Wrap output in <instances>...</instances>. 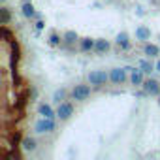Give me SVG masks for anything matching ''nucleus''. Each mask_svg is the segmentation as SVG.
I'll return each mask as SVG.
<instances>
[{"label": "nucleus", "mask_w": 160, "mask_h": 160, "mask_svg": "<svg viewBox=\"0 0 160 160\" xmlns=\"http://www.w3.org/2000/svg\"><path fill=\"white\" fill-rule=\"evenodd\" d=\"M87 81L94 89H104L108 85V81H109V72H106V70H92L87 75Z\"/></svg>", "instance_id": "nucleus-1"}, {"label": "nucleus", "mask_w": 160, "mask_h": 160, "mask_svg": "<svg viewBox=\"0 0 160 160\" xmlns=\"http://www.w3.org/2000/svg\"><path fill=\"white\" fill-rule=\"evenodd\" d=\"M92 85L89 83H77V85H73V89L70 91V96H72V100H75V102H85L89 96H91V92H92V89H91Z\"/></svg>", "instance_id": "nucleus-2"}, {"label": "nucleus", "mask_w": 160, "mask_h": 160, "mask_svg": "<svg viewBox=\"0 0 160 160\" xmlns=\"http://www.w3.org/2000/svg\"><path fill=\"white\" fill-rule=\"evenodd\" d=\"M34 130L38 134H53L57 130V121L49 119V117H40L34 124Z\"/></svg>", "instance_id": "nucleus-3"}, {"label": "nucleus", "mask_w": 160, "mask_h": 160, "mask_svg": "<svg viewBox=\"0 0 160 160\" xmlns=\"http://www.w3.org/2000/svg\"><path fill=\"white\" fill-rule=\"evenodd\" d=\"M109 81L113 85H124L126 81H130V73L124 68H111L109 70Z\"/></svg>", "instance_id": "nucleus-4"}, {"label": "nucleus", "mask_w": 160, "mask_h": 160, "mask_svg": "<svg viewBox=\"0 0 160 160\" xmlns=\"http://www.w3.org/2000/svg\"><path fill=\"white\" fill-rule=\"evenodd\" d=\"M73 104L72 102H68V100H64V102H60L58 104V108H57V119L58 121H68L72 115H73Z\"/></svg>", "instance_id": "nucleus-5"}, {"label": "nucleus", "mask_w": 160, "mask_h": 160, "mask_svg": "<svg viewBox=\"0 0 160 160\" xmlns=\"http://www.w3.org/2000/svg\"><path fill=\"white\" fill-rule=\"evenodd\" d=\"M141 89L149 96H156L158 98V94H160V81H158V79H154V77H147L145 81H143V85H141Z\"/></svg>", "instance_id": "nucleus-6"}, {"label": "nucleus", "mask_w": 160, "mask_h": 160, "mask_svg": "<svg viewBox=\"0 0 160 160\" xmlns=\"http://www.w3.org/2000/svg\"><path fill=\"white\" fill-rule=\"evenodd\" d=\"M115 45L121 49V51H128L130 47H132V42H130V36H128V32H119L117 36H115Z\"/></svg>", "instance_id": "nucleus-7"}, {"label": "nucleus", "mask_w": 160, "mask_h": 160, "mask_svg": "<svg viewBox=\"0 0 160 160\" xmlns=\"http://www.w3.org/2000/svg\"><path fill=\"white\" fill-rule=\"evenodd\" d=\"M19 147H21L25 152H34V151L38 149V141H36V138H32V136H25V138L21 139Z\"/></svg>", "instance_id": "nucleus-8"}, {"label": "nucleus", "mask_w": 160, "mask_h": 160, "mask_svg": "<svg viewBox=\"0 0 160 160\" xmlns=\"http://www.w3.org/2000/svg\"><path fill=\"white\" fill-rule=\"evenodd\" d=\"M145 75H147V73H145L141 68H136V70L130 73V85H134V87H141V85H143V81L147 79Z\"/></svg>", "instance_id": "nucleus-9"}, {"label": "nucleus", "mask_w": 160, "mask_h": 160, "mask_svg": "<svg viewBox=\"0 0 160 160\" xmlns=\"http://www.w3.org/2000/svg\"><path fill=\"white\" fill-rule=\"evenodd\" d=\"M94 45H96V40L94 38H89V36H85V38H79V51L81 53H94Z\"/></svg>", "instance_id": "nucleus-10"}, {"label": "nucleus", "mask_w": 160, "mask_h": 160, "mask_svg": "<svg viewBox=\"0 0 160 160\" xmlns=\"http://www.w3.org/2000/svg\"><path fill=\"white\" fill-rule=\"evenodd\" d=\"M21 15L25 19H34L36 17V8L32 4V0H25L23 6H21Z\"/></svg>", "instance_id": "nucleus-11"}, {"label": "nucleus", "mask_w": 160, "mask_h": 160, "mask_svg": "<svg viewBox=\"0 0 160 160\" xmlns=\"http://www.w3.org/2000/svg\"><path fill=\"white\" fill-rule=\"evenodd\" d=\"M111 49V42L106 38H96V45H94V53L96 55H106Z\"/></svg>", "instance_id": "nucleus-12"}, {"label": "nucleus", "mask_w": 160, "mask_h": 160, "mask_svg": "<svg viewBox=\"0 0 160 160\" xmlns=\"http://www.w3.org/2000/svg\"><path fill=\"white\" fill-rule=\"evenodd\" d=\"M143 55H147L149 58H156L160 55V45L151 43V42H145L143 43Z\"/></svg>", "instance_id": "nucleus-13"}, {"label": "nucleus", "mask_w": 160, "mask_h": 160, "mask_svg": "<svg viewBox=\"0 0 160 160\" xmlns=\"http://www.w3.org/2000/svg\"><path fill=\"white\" fill-rule=\"evenodd\" d=\"M136 40L138 42H149L151 40V28L149 27H145V25H139L138 28H136Z\"/></svg>", "instance_id": "nucleus-14"}, {"label": "nucleus", "mask_w": 160, "mask_h": 160, "mask_svg": "<svg viewBox=\"0 0 160 160\" xmlns=\"http://www.w3.org/2000/svg\"><path fill=\"white\" fill-rule=\"evenodd\" d=\"M38 115H42V117H49V119H55V117H57V109H53L49 104L42 102V104L38 106Z\"/></svg>", "instance_id": "nucleus-15"}, {"label": "nucleus", "mask_w": 160, "mask_h": 160, "mask_svg": "<svg viewBox=\"0 0 160 160\" xmlns=\"http://www.w3.org/2000/svg\"><path fill=\"white\" fill-rule=\"evenodd\" d=\"M62 43H68V45H75V43H79V34L75 32V30H66L64 34H62Z\"/></svg>", "instance_id": "nucleus-16"}, {"label": "nucleus", "mask_w": 160, "mask_h": 160, "mask_svg": "<svg viewBox=\"0 0 160 160\" xmlns=\"http://www.w3.org/2000/svg\"><path fill=\"white\" fill-rule=\"evenodd\" d=\"M62 42H64V40H62V36H60L58 32H55V30H53V32L49 34V38H47V43H49L53 49H60Z\"/></svg>", "instance_id": "nucleus-17"}, {"label": "nucleus", "mask_w": 160, "mask_h": 160, "mask_svg": "<svg viewBox=\"0 0 160 160\" xmlns=\"http://www.w3.org/2000/svg\"><path fill=\"white\" fill-rule=\"evenodd\" d=\"M12 19H13V15H12V10L8 6L0 8V25H10Z\"/></svg>", "instance_id": "nucleus-18"}, {"label": "nucleus", "mask_w": 160, "mask_h": 160, "mask_svg": "<svg viewBox=\"0 0 160 160\" xmlns=\"http://www.w3.org/2000/svg\"><path fill=\"white\" fill-rule=\"evenodd\" d=\"M139 68H141L147 75H151L152 72H156V66H154V62H152L151 58H143V60L139 62Z\"/></svg>", "instance_id": "nucleus-19"}, {"label": "nucleus", "mask_w": 160, "mask_h": 160, "mask_svg": "<svg viewBox=\"0 0 160 160\" xmlns=\"http://www.w3.org/2000/svg\"><path fill=\"white\" fill-rule=\"evenodd\" d=\"M68 94H70V92H68L66 89L60 87V89H57V91L53 92V102H55V104H60V102L68 100Z\"/></svg>", "instance_id": "nucleus-20"}, {"label": "nucleus", "mask_w": 160, "mask_h": 160, "mask_svg": "<svg viewBox=\"0 0 160 160\" xmlns=\"http://www.w3.org/2000/svg\"><path fill=\"white\" fill-rule=\"evenodd\" d=\"M34 27H36V30H38V32H40V30H43V28H45V21H43V19H38Z\"/></svg>", "instance_id": "nucleus-21"}, {"label": "nucleus", "mask_w": 160, "mask_h": 160, "mask_svg": "<svg viewBox=\"0 0 160 160\" xmlns=\"http://www.w3.org/2000/svg\"><path fill=\"white\" fill-rule=\"evenodd\" d=\"M124 70H126V72H128V73H132V72H134V70H136V66H124Z\"/></svg>", "instance_id": "nucleus-22"}, {"label": "nucleus", "mask_w": 160, "mask_h": 160, "mask_svg": "<svg viewBox=\"0 0 160 160\" xmlns=\"http://www.w3.org/2000/svg\"><path fill=\"white\" fill-rule=\"evenodd\" d=\"M154 66H156V72H160V58H158V60L154 62Z\"/></svg>", "instance_id": "nucleus-23"}, {"label": "nucleus", "mask_w": 160, "mask_h": 160, "mask_svg": "<svg viewBox=\"0 0 160 160\" xmlns=\"http://www.w3.org/2000/svg\"><path fill=\"white\" fill-rule=\"evenodd\" d=\"M158 106H160V94H158Z\"/></svg>", "instance_id": "nucleus-24"}, {"label": "nucleus", "mask_w": 160, "mask_h": 160, "mask_svg": "<svg viewBox=\"0 0 160 160\" xmlns=\"http://www.w3.org/2000/svg\"><path fill=\"white\" fill-rule=\"evenodd\" d=\"M158 40H160V34H158Z\"/></svg>", "instance_id": "nucleus-25"}, {"label": "nucleus", "mask_w": 160, "mask_h": 160, "mask_svg": "<svg viewBox=\"0 0 160 160\" xmlns=\"http://www.w3.org/2000/svg\"><path fill=\"white\" fill-rule=\"evenodd\" d=\"M2 2H6V0H2Z\"/></svg>", "instance_id": "nucleus-26"}]
</instances>
